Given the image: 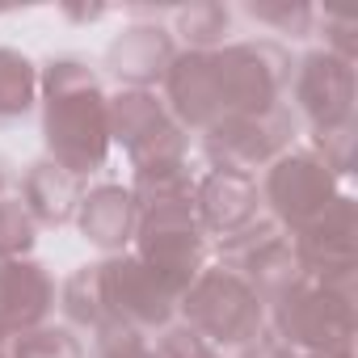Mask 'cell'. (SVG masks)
Returning <instances> with one entry per match:
<instances>
[{
	"instance_id": "cell-25",
	"label": "cell",
	"mask_w": 358,
	"mask_h": 358,
	"mask_svg": "<svg viewBox=\"0 0 358 358\" xmlns=\"http://www.w3.org/2000/svg\"><path fill=\"white\" fill-rule=\"evenodd\" d=\"M93 358H156V350L148 345L143 333L122 329V324H106L93 333Z\"/></svg>"
},
{
	"instance_id": "cell-5",
	"label": "cell",
	"mask_w": 358,
	"mask_h": 358,
	"mask_svg": "<svg viewBox=\"0 0 358 358\" xmlns=\"http://www.w3.org/2000/svg\"><path fill=\"white\" fill-rule=\"evenodd\" d=\"M266 316H270V329L303 358L354 350V295H341L303 278L278 303H270Z\"/></svg>"
},
{
	"instance_id": "cell-6",
	"label": "cell",
	"mask_w": 358,
	"mask_h": 358,
	"mask_svg": "<svg viewBox=\"0 0 358 358\" xmlns=\"http://www.w3.org/2000/svg\"><path fill=\"white\" fill-rule=\"evenodd\" d=\"M295 262L308 282H320L329 291L354 295L358 274V203L350 194H337L312 224L291 232Z\"/></svg>"
},
{
	"instance_id": "cell-26",
	"label": "cell",
	"mask_w": 358,
	"mask_h": 358,
	"mask_svg": "<svg viewBox=\"0 0 358 358\" xmlns=\"http://www.w3.org/2000/svg\"><path fill=\"white\" fill-rule=\"evenodd\" d=\"M316 26H320V34H324V47H320V51H329V55L354 64V55H358V17H345V13H316Z\"/></svg>"
},
{
	"instance_id": "cell-3",
	"label": "cell",
	"mask_w": 358,
	"mask_h": 358,
	"mask_svg": "<svg viewBox=\"0 0 358 358\" xmlns=\"http://www.w3.org/2000/svg\"><path fill=\"white\" fill-rule=\"evenodd\" d=\"M177 308H182L186 324L215 350L220 345L241 350L245 341H253L266 329V303L253 295V287L241 274L224 266H203V274L186 287Z\"/></svg>"
},
{
	"instance_id": "cell-9",
	"label": "cell",
	"mask_w": 358,
	"mask_h": 358,
	"mask_svg": "<svg viewBox=\"0 0 358 358\" xmlns=\"http://www.w3.org/2000/svg\"><path fill=\"white\" fill-rule=\"evenodd\" d=\"M295 135H299L295 110L274 106V110L241 114V118H228V122L203 131V156L224 173L253 177L257 169H270L282 152H291Z\"/></svg>"
},
{
	"instance_id": "cell-13",
	"label": "cell",
	"mask_w": 358,
	"mask_h": 358,
	"mask_svg": "<svg viewBox=\"0 0 358 358\" xmlns=\"http://www.w3.org/2000/svg\"><path fill=\"white\" fill-rule=\"evenodd\" d=\"M203 232L211 236H232L236 228L253 224L262 215V194H257V182L245 173H224V169H211L203 182H194V199H190Z\"/></svg>"
},
{
	"instance_id": "cell-21",
	"label": "cell",
	"mask_w": 358,
	"mask_h": 358,
	"mask_svg": "<svg viewBox=\"0 0 358 358\" xmlns=\"http://www.w3.org/2000/svg\"><path fill=\"white\" fill-rule=\"evenodd\" d=\"M13 358H85V345L72 337V329H30L13 337Z\"/></svg>"
},
{
	"instance_id": "cell-29",
	"label": "cell",
	"mask_w": 358,
	"mask_h": 358,
	"mask_svg": "<svg viewBox=\"0 0 358 358\" xmlns=\"http://www.w3.org/2000/svg\"><path fill=\"white\" fill-rule=\"evenodd\" d=\"M5 190H9V160L0 156V199H5Z\"/></svg>"
},
{
	"instance_id": "cell-14",
	"label": "cell",
	"mask_w": 358,
	"mask_h": 358,
	"mask_svg": "<svg viewBox=\"0 0 358 358\" xmlns=\"http://www.w3.org/2000/svg\"><path fill=\"white\" fill-rule=\"evenodd\" d=\"M51 308H55V282L38 262L17 257L0 266V320L9 333L43 329Z\"/></svg>"
},
{
	"instance_id": "cell-19",
	"label": "cell",
	"mask_w": 358,
	"mask_h": 358,
	"mask_svg": "<svg viewBox=\"0 0 358 358\" xmlns=\"http://www.w3.org/2000/svg\"><path fill=\"white\" fill-rule=\"evenodd\" d=\"M38 93V72L22 51L0 47V122H17L30 114Z\"/></svg>"
},
{
	"instance_id": "cell-16",
	"label": "cell",
	"mask_w": 358,
	"mask_h": 358,
	"mask_svg": "<svg viewBox=\"0 0 358 358\" xmlns=\"http://www.w3.org/2000/svg\"><path fill=\"white\" fill-rule=\"evenodd\" d=\"M173 59H177L173 38H169V30H160V26H131V30H122V34L110 43V51H106L110 72H114L118 80H127L131 89H148V85L164 80V72H169Z\"/></svg>"
},
{
	"instance_id": "cell-30",
	"label": "cell",
	"mask_w": 358,
	"mask_h": 358,
	"mask_svg": "<svg viewBox=\"0 0 358 358\" xmlns=\"http://www.w3.org/2000/svg\"><path fill=\"white\" fill-rule=\"evenodd\" d=\"M13 337H17V333H9V329H5V320H0V350H5V345H9Z\"/></svg>"
},
{
	"instance_id": "cell-7",
	"label": "cell",
	"mask_w": 358,
	"mask_h": 358,
	"mask_svg": "<svg viewBox=\"0 0 358 358\" xmlns=\"http://www.w3.org/2000/svg\"><path fill=\"white\" fill-rule=\"evenodd\" d=\"M97 295L106 324H122L135 333H164L177 312V295L135 257V253H110L97 262Z\"/></svg>"
},
{
	"instance_id": "cell-28",
	"label": "cell",
	"mask_w": 358,
	"mask_h": 358,
	"mask_svg": "<svg viewBox=\"0 0 358 358\" xmlns=\"http://www.w3.org/2000/svg\"><path fill=\"white\" fill-rule=\"evenodd\" d=\"M241 358H303V354H295V350L274 333V329H262L253 341H245V345H241Z\"/></svg>"
},
{
	"instance_id": "cell-23",
	"label": "cell",
	"mask_w": 358,
	"mask_h": 358,
	"mask_svg": "<svg viewBox=\"0 0 358 358\" xmlns=\"http://www.w3.org/2000/svg\"><path fill=\"white\" fill-rule=\"evenodd\" d=\"M34 241H38V228L26 215V207L13 199H0V266L26 257L34 249Z\"/></svg>"
},
{
	"instance_id": "cell-11",
	"label": "cell",
	"mask_w": 358,
	"mask_h": 358,
	"mask_svg": "<svg viewBox=\"0 0 358 358\" xmlns=\"http://www.w3.org/2000/svg\"><path fill=\"white\" fill-rule=\"evenodd\" d=\"M262 203L270 207V220L291 236L303 224H312L341 190H337V177L312 156V152H282L266 177H262Z\"/></svg>"
},
{
	"instance_id": "cell-24",
	"label": "cell",
	"mask_w": 358,
	"mask_h": 358,
	"mask_svg": "<svg viewBox=\"0 0 358 358\" xmlns=\"http://www.w3.org/2000/svg\"><path fill=\"white\" fill-rule=\"evenodd\" d=\"M312 156L337 177H350L354 173V122L345 127H333V131H316L312 135Z\"/></svg>"
},
{
	"instance_id": "cell-1",
	"label": "cell",
	"mask_w": 358,
	"mask_h": 358,
	"mask_svg": "<svg viewBox=\"0 0 358 358\" xmlns=\"http://www.w3.org/2000/svg\"><path fill=\"white\" fill-rule=\"evenodd\" d=\"M287 80L291 55L270 38L186 51L164 72V106L182 122V131H211L228 118L282 106Z\"/></svg>"
},
{
	"instance_id": "cell-31",
	"label": "cell",
	"mask_w": 358,
	"mask_h": 358,
	"mask_svg": "<svg viewBox=\"0 0 358 358\" xmlns=\"http://www.w3.org/2000/svg\"><path fill=\"white\" fill-rule=\"evenodd\" d=\"M308 358H354V350H345V354H308Z\"/></svg>"
},
{
	"instance_id": "cell-32",
	"label": "cell",
	"mask_w": 358,
	"mask_h": 358,
	"mask_svg": "<svg viewBox=\"0 0 358 358\" xmlns=\"http://www.w3.org/2000/svg\"><path fill=\"white\" fill-rule=\"evenodd\" d=\"M0 358H13V341H9V345H5V350H0Z\"/></svg>"
},
{
	"instance_id": "cell-15",
	"label": "cell",
	"mask_w": 358,
	"mask_h": 358,
	"mask_svg": "<svg viewBox=\"0 0 358 358\" xmlns=\"http://www.w3.org/2000/svg\"><path fill=\"white\" fill-rule=\"evenodd\" d=\"M85 199V182L59 169L55 160H34L22 173V207L34 220V228H64L76 220V207Z\"/></svg>"
},
{
	"instance_id": "cell-20",
	"label": "cell",
	"mask_w": 358,
	"mask_h": 358,
	"mask_svg": "<svg viewBox=\"0 0 358 358\" xmlns=\"http://www.w3.org/2000/svg\"><path fill=\"white\" fill-rule=\"evenodd\" d=\"M228 30H232V13L224 5L177 9V34L190 43V51H215V47H224Z\"/></svg>"
},
{
	"instance_id": "cell-10",
	"label": "cell",
	"mask_w": 358,
	"mask_h": 358,
	"mask_svg": "<svg viewBox=\"0 0 358 358\" xmlns=\"http://www.w3.org/2000/svg\"><path fill=\"white\" fill-rule=\"evenodd\" d=\"M106 114H110V143L118 139L135 169L186 160L190 135L169 114L164 97H156L152 89H127L118 97H106Z\"/></svg>"
},
{
	"instance_id": "cell-27",
	"label": "cell",
	"mask_w": 358,
	"mask_h": 358,
	"mask_svg": "<svg viewBox=\"0 0 358 358\" xmlns=\"http://www.w3.org/2000/svg\"><path fill=\"white\" fill-rule=\"evenodd\" d=\"M152 350H156V358H220V350L211 341H203L190 324H169Z\"/></svg>"
},
{
	"instance_id": "cell-18",
	"label": "cell",
	"mask_w": 358,
	"mask_h": 358,
	"mask_svg": "<svg viewBox=\"0 0 358 358\" xmlns=\"http://www.w3.org/2000/svg\"><path fill=\"white\" fill-rule=\"evenodd\" d=\"M131 199H135L139 211L143 207H164V203H190L194 199V173L186 169V160L143 164V169H135Z\"/></svg>"
},
{
	"instance_id": "cell-17",
	"label": "cell",
	"mask_w": 358,
	"mask_h": 358,
	"mask_svg": "<svg viewBox=\"0 0 358 358\" xmlns=\"http://www.w3.org/2000/svg\"><path fill=\"white\" fill-rule=\"evenodd\" d=\"M135 220H139V207H135L131 190H122V186H97L76 207V224H80L85 241H93L106 253H122L131 245Z\"/></svg>"
},
{
	"instance_id": "cell-2",
	"label": "cell",
	"mask_w": 358,
	"mask_h": 358,
	"mask_svg": "<svg viewBox=\"0 0 358 358\" xmlns=\"http://www.w3.org/2000/svg\"><path fill=\"white\" fill-rule=\"evenodd\" d=\"M43 139L47 160L68 169L72 177L97 173L110 152V114L106 93L89 64L80 59H51L43 68Z\"/></svg>"
},
{
	"instance_id": "cell-22",
	"label": "cell",
	"mask_w": 358,
	"mask_h": 358,
	"mask_svg": "<svg viewBox=\"0 0 358 358\" xmlns=\"http://www.w3.org/2000/svg\"><path fill=\"white\" fill-rule=\"evenodd\" d=\"M245 13L257 26H270L287 38H312V30H316V9L303 5V0H295V5L291 0H282V5H249Z\"/></svg>"
},
{
	"instance_id": "cell-4",
	"label": "cell",
	"mask_w": 358,
	"mask_h": 358,
	"mask_svg": "<svg viewBox=\"0 0 358 358\" xmlns=\"http://www.w3.org/2000/svg\"><path fill=\"white\" fill-rule=\"evenodd\" d=\"M135 257L182 299L186 287L207 266V232L190 203H164L143 207L135 220Z\"/></svg>"
},
{
	"instance_id": "cell-8",
	"label": "cell",
	"mask_w": 358,
	"mask_h": 358,
	"mask_svg": "<svg viewBox=\"0 0 358 358\" xmlns=\"http://www.w3.org/2000/svg\"><path fill=\"white\" fill-rule=\"evenodd\" d=\"M220 266L241 274L266 308L278 303L295 282H303V270L295 262L291 236L270 215H257L253 224H245L232 236H224L220 241Z\"/></svg>"
},
{
	"instance_id": "cell-12",
	"label": "cell",
	"mask_w": 358,
	"mask_h": 358,
	"mask_svg": "<svg viewBox=\"0 0 358 358\" xmlns=\"http://www.w3.org/2000/svg\"><path fill=\"white\" fill-rule=\"evenodd\" d=\"M291 110L316 131H333L354 122V97H358V76L354 64L329 55V51H308L299 64H291Z\"/></svg>"
}]
</instances>
